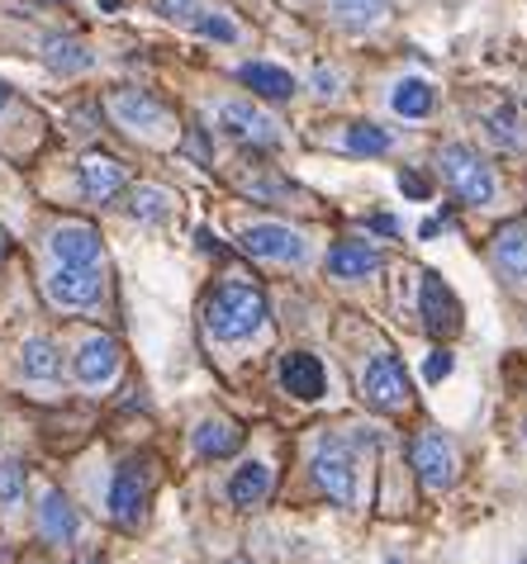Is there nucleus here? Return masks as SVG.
Returning a JSON list of instances; mask_svg holds the SVG:
<instances>
[{
  "label": "nucleus",
  "instance_id": "5701e85b",
  "mask_svg": "<svg viewBox=\"0 0 527 564\" xmlns=\"http://www.w3.org/2000/svg\"><path fill=\"white\" fill-rule=\"evenodd\" d=\"M20 370H24V380H57V370H62V351L53 347L49 337L24 341V351H20Z\"/></svg>",
  "mask_w": 527,
  "mask_h": 564
},
{
  "label": "nucleus",
  "instance_id": "20e7f679",
  "mask_svg": "<svg viewBox=\"0 0 527 564\" xmlns=\"http://www.w3.org/2000/svg\"><path fill=\"white\" fill-rule=\"evenodd\" d=\"M362 394H366L370 409H380V413L405 409V403H409V370H405V360H399L395 351H380L366 366V375H362Z\"/></svg>",
  "mask_w": 527,
  "mask_h": 564
},
{
  "label": "nucleus",
  "instance_id": "aec40b11",
  "mask_svg": "<svg viewBox=\"0 0 527 564\" xmlns=\"http://www.w3.org/2000/svg\"><path fill=\"white\" fill-rule=\"evenodd\" d=\"M243 82L252 86V96H261V100H290L294 96V76L286 67H271V62H247Z\"/></svg>",
  "mask_w": 527,
  "mask_h": 564
},
{
  "label": "nucleus",
  "instance_id": "393cba45",
  "mask_svg": "<svg viewBox=\"0 0 527 564\" xmlns=\"http://www.w3.org/2000/svg\"><path fill=\"white\" fill-rule=\"evenodd\" d=\"M185 29H195L200 39H214V43H238L243 39V29L228 20L224 10H209V6H200L191 20H185Z\"/></svg>",
  "mask_w": 527,
  "mask_h": 564
},
{
  "label": "nucleus",
  "instance_id": "2f4dec72",
  "mask_svg": "<svg viewBox=\"0 0 527 564\" xmlns=\"http://www.w3.org/2000/svg\"><path fill=\"white\" fill-rule=\"evenodd\" d=\"M399 191L413 195V199H428V176H418V171H399Z\"/></svg>",
  "mask_w": 527,
  "mask_h": 564
},
{
  "label": "nucleus",
  "instance_id": "ea45409f",
  "mask_svg": "<svg viewBox=\"0 0 527 564\" xmlns=\"http://www.w3.org/2000/svg\"><path fill=\"white\" fill-rule=\"evenodd\" d=\"M518 564H527V560H518Z\"/></svg>",
  "mask_w": 527,
  "mask_h": 564
},
{
  "label": "nucleus",
  "instance_id": "c9c22d12",
  "mask_svg": "<svg viewBox=\"0 0 527 564\" xmlns=\"http://www.w3.org/2000/svg\"><path fill=\"white\" fill-rule=\"evenodd\" d=\"M6 252H10V238H6V232H0V261H6Z\"/></svg>",
  "mask_w": 527,
  "mask_h": 564
},
{
  "label": "nucleus",
  "instance_id": "7ed1b4c3",
  "mask_svg": "<svg viewBox=\"0 0 527 564\" xmlns=\"http://www.w3.org/2000/svg\"><path fill=\"white\" fill-rule=\"evenodd\" d=\"M43 294H49V304H57V308H90V304H100V294H105V275H100V265L57 261V271L43 275Z\"/></svg>",
  "mask_w": 527,
  "mask_h": 564
},
{
  "label": "nucleus",
  "instance_id": "f3484780",
  "mask_svg": "<svg viewBox=\"0 0 527 564\" xmlns=\"http://www.w3.org/2000/svg\"><path fill=\"white\" fill-rule=\"evenodd\" d=\"M370 271H380V252L366 242H337L329 252V275L337 280H362Z\"/></svg>",
  "mask_w": 527,
  "mask_h": 564
},
{
  "label": "nucleus",
  "instance_id": "dca6fc26",
  "mask_svg": "<svg viewBox=\"0 0 527 564\" xmlns=\"http://www.w3.org/2000/svg\"><path fill=\"white\" fill-rule=\"evenodd\" d=\"M494 265L508 280H527V224H504L494 232Z\"/></svg>",
  "mask_w": 527,
  "mask_h": 564
},
{
  "label": "nucleus",
  "instance_id": "1a4fd4ad",
  "mask_svg": "<svg viewBox=\"0 0 527 564\" xmlns=\"http://www.w3.org/2000/svg\"><path fill=\"white\" fill-rule=\"evenodd\" d=\"M418 313H423V327L432 337H452L456 327H461V304H456V294L447 290V280L442 275H423V300H418Z\"/></svg>",
  "mask_w": 527,
  "mask_h": 564
},
{
  "label": "nucleus",
  "instance_id": "f8f14e48",
  "mask_svg": "<svg viewBox=\"0 0 527 564\" xmlns=\"http://www.w3.org/2000/svg\"><path fill=\"white\" fill-rule=\"evenodd\" d=\"M219 119L228 123V133H238L243 143H252V148H276L281 143V129H276V119H267L261 109H252V105H224L219 109Z\"/></svg>",
  "mask_w": 527,
  "mask_h": 564
},
{
  "label": "nucleus",
  "instance_id": "412c9836",
  "mask_svg": "<svg viewBox=\"0 0 527 564\" xmlns=\"http://www.w3.org/2000/svg\"><path fill=\"white\" fill-rule=\"evenodd\" d=\"M267 494H271V465H261V460H247L234 475V484H228V498H234L238 508H252Z\"/></svg>",
  "mask_w": 527,
  "mask_h": 564
},
{
  "label": "nucleus",
  "instance_id": "7c9ffc66",
  "mask_svg": "<svg viewBox=\"0 0 527 564\" xmlns=\"http://www.w3.org/2000/svg\"><path fill=\"white\" fill-rule=\"evenodd\" d=\"M423 375H428V384L447 380V375H452V351H432V356H428V366H423Z\"/></svg>",
  "mask_w": 527,
  "mask_h": 564
},
{
  "label": "nucleus",
  "instance_id": "4be33fe9",
  "mask_svg": "<svg viewBox=\"0 0 527 564\" xmlns=\"http://www.w3.org/2000/svg\"><path fill=\"white\" fill-rule=\"evenodd\" d=\"M432 105H438V96H432V86L423 82V76H409V82H399L395 96H390V109H395V115H405V119H428Z\"/></svg>",
  "mask_w": 527,
  "mask_h": 564
},
{
  "label": "nucleus",
  "instance_id": "c85d7f7f",
  "mask_svg": "<svg viewBox=\"0 0 527 564\" xmlns=\"http://www.w3.org/2000/svg\"><path fill=\"white\" fill-rule=\"evenodd\" d=\"M24 465L20 460H0V503H20L24 498Z\"/></svg>",
  "mask_w": 527,
  "mask_h": 564
},
{
  "label": "nucleus",
  "instance_id": "72a5a7b5",
  "mask_svg": "<svg viewBox=\"0 0 527 564\" xmlns=\"http://www.w3.org/2000/svg\"><path fill=\"white\" fill-rule=\"evenodd\" d=\"M314 82H319V96H333V90H337V76L333 72H319Z\"/></svg>",
  "mask_w": 527,
  "mask_h": 564
},
{
  "label": "nucleus",
  "instance_id": "a211bd4d",
  "mask_svg": "<svg viewBox=\"0 0 527 564\" xmlns=\"http://www.w3.org/2000/svg\"><path fill=\"white\" fill-rule=\"evenodd\" d=\"M39 531H43V541H53V545L76 541V508L62 494H43V503H39Z\"/></svg>",
  "mask_w": 527,
  "mask_h": 564
},
{
  "label": "nucleus",
  "instance_id": "39448f33",
  "mask_svg": "<svg viewBox=\"0 0 527 564\" xmlns=\"http://www.w3.org/2000/svg\"><path fill=\"white\" fill-rule=\"evenodd\" d=\"M409 460L418 469V479H423V489H432V494L452 489V479H456V451H452V442H447L442 432H423V436H418L413 451H409Z\"/></svg>",
  "mask_w": 527,
  "mask_h": 564
},
{
  "label": "nucleus",
  "instance_id": "b1692460",
  "mask_svg": "<svg viewBox=\"0 0 527 564\" xmlns=\"http://www.w3.org/2000/svg\"><path fill=\"white\" fill-rule=\"evenodd\" d=\"M385 10H390V0H329L333 24H343V29H370V24H380Z\"/></svg>",
  "mask_w": 527,
  "mask_h": 564
},
{
  "label": "nucleus",
  "instance_id": "4468645a",
  "mask_svg": "<svg viewBox=\"0 0 527 564\" xmlns=\"http://www.w3.org/2000/svg\"><path fill=\"white\" fill-rule=\"evenodd\" d=\"M119 370V341L115 337H90L76 351V380L82 384H105Z\"/></svg>",
  "mask_w": 527,
  "mask_h": 564
},
{
  "label": "nucleus",
  "instance_id": "f257e3e1",
  "mask_svg": "<svg viewBox=\"0 0 527 564\" xmlns=\"http://www.w3.org/2000/svg\"><path fill=\"white\" fill-rule=\"evenodd\" d=\"M267 323V300L252 285H219L205 304V327L224 341H243Z\"/></svg>",
  "mask_w": 527,
  "mask_h": 564
},
{
  "label": "nucleus",
  "instance_id": "58836bf2",
  "mask_svg": "<svg viewBox=\"0 0 527 564\" xmlns=\"http://www.w3.org/2000/svg\"><path fill=\"white\" fill-rule=\"evenodd\" d=\"M76 564H100V560H76Z\"/></svg>",
  "mask_w": 527,
  "mask_h": 564
},
{
  "label": "nucleus",
  "instance_id": "e433bc0d",
  "mask_svg": "<svg viewBox=\"0 0 527 564\" xmlns=\"http://www.w3.org/2000/svg\"><path fill=\"white\" fill-rule=\"evenodd\" d=\"M6 96H10V90H6V86H0V105H6Z\"/></svg>",
  "mask_w": 527,
  "mask_h": 564
},
{
  "label": "nucleus",
  "instance_id": "6ab92c4d",
  "mask_svg": "<svg viewBox=\"0 0 527 564\" xmlns=\"http://www.w3.org/2000/svg\"><path fill=\"white\" fill-rule=\"evenodd\" d=\"M238 446H243V427H234L228 417H209L195 427V451L205 460H224V456H234Z\"/></svg>",
  "mask_w": 527,
  "mask_h": 564
},
{
  "label": "nucleus",
  "instance_id": "bb28decb",
  "mask_svg": "<svg viewBox=\"0 0 527 564\" xmlns=\"http://www.w3.org/2000/svg\"><path fill=\"white\" fill-rule=\"evenodd\" d=\"M43 57H49V67H57V72H86L90 67V53L76 39H49L43 43Z\"/></svg>",
  "mask_w": 527,
  "mask_h": 564
},
{
  "label": "nucleus",
  "instance_id": "6e6552de",
  "mask_svg": "<svg viewBox=\"0 0 527 564\" xmlns=\"http://www.w3.org/2000/svg\"><path fill=\"white\" fill-rule=\"evenodd\" d=\"M243 247L261 261H300L304 257V232L290 224H252L243 232Z\"/></svg>",
  "mask_w": 527,
  "mask_h": 564
},
{
  "label": "nucleus",
  "instance_id": "423d86ee",
  "mask_svg": "<svg viewBox=\"0 0 527 564\" xmlns=\"http://www.w3.org/2000/svg\"><path fill=\"white\" fill-rule=\"evenodd\" d=\"M110 109L115 119L123 123V129H143V133H162L166 123H172V115H166V105L158 96H148V90H133V86H119L110 90Z\"/></svg>",
  "mask_w": 527,
  "mask_h": 564
},
{
  "label": "nucleus",
  "instance_id": "9d476101",
  "mask_svg": "<svg viewBox=\"0 0 527 564\" xmlns=\"http://www.w3.org/2000/svg\"><path fill=\"white\" fill-rule=\"evenodd\" d=\"M314 475H319V484H323V494L333 498V503H356V469H352V456L337 442H329L314 456Z\"/></svg>",
  "mask_w": 527,
  "mask_h": 564
},
{
  "label": "nucleus",
  "instance_id": "cd10ccee",
  "mask_svg": "<svg viewBox=\"0 0 527 564\" xmlns=\"http://www.w3.org/2000/svg\"><path fill=\"white\" fill-rule=\"evenodd\" d=\"M129 209H133V218H143V224H162V218L172 214V195H166L162 185H138Z\"/></svg>",
  "mask_w": 527,
  "mask_h": 564
},
{
  "label": "nucleus",
  "instance_id": "f03ea898",
  "mask_svg": "<svg viewBox=\"0 0 527 564\" xmlns=\"http://www.w3.org/2000/svg\"><path fill=\"white\" fill-rule=\"evenodd\" d=\"M442 176L466 205H494V191H499V185H494L490 162H480V152L461 148V143H447L442 148Z\"/></svg>",
  "mask_w": 527,
  "mask_h": 564
},
{
  "label": "nucleus",
  "instance_id": "0eeeda50",
  "mask_svg": "<svg viewBox=\"0 0 527 564\" xmlns=\"http://www.w3.org/2000/svg\"><path fill=\"white\" fill-rule=\"evenodd\" d=\"M143 503H148V469H143V460H123L115 469V484H110V512H115V522L119 527H138Z\"/></svg>",
  "mask_w": 527,
  "mask_h": 564
},
{
  "label": "nucleus",
  "instance_id": "4c0bfd02",
  "mask_svg": "<svg viewBox=\"0 0 527 564\" xmlns=\"http://www.w3.org/2000/svg\"><path fill=\"white\" fill-rule=\"evenodd\" d=\"M228 564H252V560H243V555H238V560H228Z\"/></svg>",
  "mask_w": 527,
  "mask_h": 564
},
{
  "label": "nucleus",
  "instance_id": "c756f323",
  "mask_svg": "<svg viewBox=\"0 0 527 564\" xmlns=\"http://www.w3.org/2000/svg\"><path fill=\"white\" fill-rule=\"evenodd\" d=\"M152 6H158V14H166V20H191V14L200 10V0H152Z\"/></svg>",
  "mask_w": 527,
  "mask_h": 564
},
{
  "label": "nucleus",
  "instance_id": "473e14b6",
  "mask_svg": "<svg viewBox=\"0 0 527 564\" xmlns=\"http://www.w3.org/2000/svg\"><path fill=\"white\" fill-rule=\"evenodd\" d=\"M370 228H376V232H385V238H395V232H399L390 214H376V218H370Z\"/></svg>",
  "mask_w": 527,
  "mask_h": 564
},
{
  "label": "nucleus",
  "instance_id": "f704fd0d",
  "mask_svg": "<svg viewBox=\"0 0 527 564\" xmlns=\"http://www.w3.org/2000/svg\"><path fill=\"white\" fill-rule=\"evenodd\" d=\"M438 228H442L438 218H423V228H418V238H438Z\"/></svg>",
  "mask_w": 527,
  "mask_h": 564
},
{
  "label": "nucleus",
  "instance_id": "9b49d317",
  "mask_svg": "<svg viewBox=\"0 0 527 564\" xmlns=\"http://www.w3.org/2000/svg\"><path fill=\"white\" fill-rule=\"evenodd\" d=\"M49 247H53V257L67 261V265H100V232L90 224H62V228H53Z\"/></svg>",
  "mask_w": 527,
  "mask_h": 564
},
{
  "label": "nucleus",
  "instance_id": "a878e982",
  "mask_svg": "<svg viewBox=\"0 0 527 564\" xmlns=\"http://www.w3.org/2000/svg\"><path fill=\"white\" fill-rule=\"evenodd\" d=\"M343 148H347L352 156H380V152L395 148V138L385 133V129H376V123H347Z\"/></svg>",
  "mask_w": 527,
  "mask_h": 564
},
{
  "label": "nucleus",
  "instance_id": "2eb2a0df",
  "mask_svg": "<svg viewBox=\"0 0 527 564\" xmlns=\"http://www.w3.org/2000/svg\"><path fill=\"white\" fill-rule=\"evenodd\" d=\"M82 191L90 199H115L123 191V166L105 152H86L82 156Z\"/></svg>",
  "mask_w": 527,
  "mask_h": 564
},
{
  "label": "nucleus",
  "instance_id": "ddd939ff",
  "mask_svg": "<svg viewBox=\"0 0 527 564\" xmlns=\"http://www.w3.org/2000/svg\"><path fill=\"white\" fill-rule=\"evenodd\" d=\"M281 384H286V394L294 399H304V403H314L323 394V366L309 351H290L281 360Z\"/></svg>",
  "mask_w": 527,
  "mask_h": 564
}]
</instances>
